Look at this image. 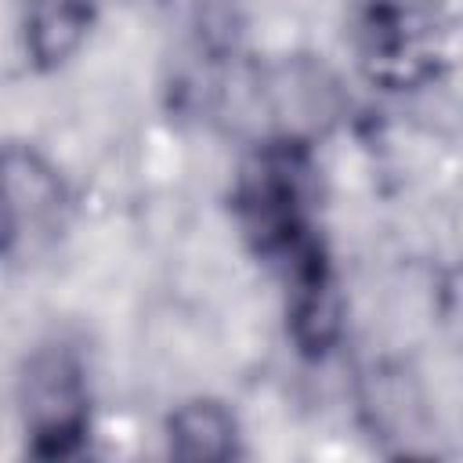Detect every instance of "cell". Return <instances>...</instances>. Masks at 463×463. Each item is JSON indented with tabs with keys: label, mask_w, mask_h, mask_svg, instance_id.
Returning a JSON list of instances; mask_svg holds the SVG:
<instances>
[{
	"label": "cell",
	"mask_w": 463,
	"mask_h": 463,
	"mask_svg": "<svg viewBox=\"0 0 463 463\" xmlns=\"http://www.w3.org/2000/svg\"><path fill=\"white\" fill-rule=\"evenodd\" d=\"M25 430L36 438V452L65 456L83 434V383L80 365L65 351H40L22 376Z\"/></svg>",
	"instance_id": "obj_1"
},
{
	"label": "cell",
	"mask_w": 463,
	"mask_h": 463,
	"mask_svg": "<svg viewBox=\"0 0 463 463\" xmlns=\"http://www.w3.org/2000/svg\"><path fill=\"white\" fill-rule=\"evenodd\" d=\"M170 445L188 459H217L232 452V416L221 405L195 402L170 420Z\"/></svg>",
	"instance_id": "obj_4"
},
{
	"label": "cell",
	"mask_w": 463,
	"mask_h": 463,
	"mask_svg": "<svg viewBox=\"0 0 463 463\" xmlns=\"http://www.w3.org/2000/svg\"><path fill=\"white\" fill-rule=\"evenodd\" d=\"M87 14H90V0H29L25 36L33 58L54 61L69 54L87 25Z\"/></svg>",
	"instance_id": "obj_3"
},
{
	"label": "cell",
	"mask_w": 463,
	"mask_h": 463,
	"mask_svg": "<svg viewBox=\"0 0 463 463\" xmlns=\"http://www.w3.org/2000/svg\"><path fill=\"white\" fill-rule=\"evenodd\" d=\"M61 206L58 177L33 156V152H7V257H14L18 242L43 239Z\"/></svg>",
	"instance_id": "obj_2"
}]
</instances>
